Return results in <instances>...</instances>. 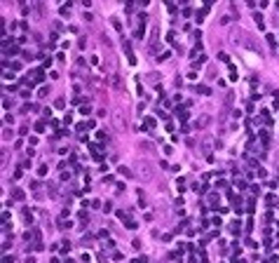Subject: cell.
<instances>
[{
    "mask_svg": "<svg viewBox=\"0 0 279 263\" xmlns=\"http://www.w3.org/2000/svg\"><path fill=\"white\" fill-rule=\"evenodd\" d=\"M89 151H92V157H94V160H101V157H103V148L101 146H99V143H92V146H89Z\"/></svg>",
    "mask_w": 279,
    "mask_h": 263,
    "instance_id": "6da1fadb",
    "label": "cell"
},
{
    "mask_svg": "<svg viewBox=\"0 0 279 263\" xmlns=\"http://www.w3.org/2000/svg\"><path fill=\"white\" fill-rule=\"evenodd\" d=\"M33 75H35V78H33V80H35V82H42V80H45V71H42V68H38V71H33Z\"/></svg>",
    "mask_w": 279,
    "mask_h": 263,
    "instance_id": "7a4b0ae2",
    "label": "cell"
},
{
    "mask_svg": "<svg viewBox=\"0 0 279 263\" xmlns=\"http://www.w3.org/2000/svg\"><path fill=\"white\" fill-rule=\"evenodd\" d=\"M155 118H146V129H155Z\"/></svg>",
    "mask_w": 279,
    "mask_h": 263,
    "instance_id": "3957f363",
    "label": "cell"
},
{
    "mask_svg": "<svg viewBox=\"0 0 279 263\" xmlns=\"http://www.w3.org/2000/svg\"><path fill=\"white\" fill-rule=\"evenodd\" d=\"M38 174H40V176H45V174H47V167H45V165H40V167H38Z\"/></svg>",
    "mask_w": 279,
    "mask_h": 263,
    "instance_id": "277c9868",
    "label": "cell"
},
{
    "mask_svg": "<svg viewBox=\"0 0 279 263\" xmlns=\"http://www.w3.org/2000/svg\"><path fill=\"white\" fill-rule=\"evenodd\" d=\"M35 132H45V122H38V125H35Z\"/></svg>",
    "mask_w": 279,
    "mask_h": 263,
    "instance_id": "5b68a950",
    "label": "cell"
},
{
    "mask_svg": "<svg viewBox=\"0 0 279 263\" xmlns=\"http://www.w3.org/2000/svg\"><path fill=\"white\" fill-rule=\"evenodd\" d=\"M230 230H232V233H239V223H237V221H235V223L230 226Z\"/></svg>",
    "mask_w": 279,
    "mask_h": 263,
    "instance_id": "8992f818",
    "label": "cell"
},
{
    "mask_svg": "<svg viewBox=\"0 0 279 263\" xmlns=\"http://www.w3.org/2000/svg\"><path fill=\"white\" fill-rule=\"evenodd\" d=\"M3 263H12V256H5V259H3Z\"/></svg>",
    "mask_w": 279,
    "mask_h": 263,
    "instance_id": "52a82bcc",
    "label": "cell"
}]
</instances>
